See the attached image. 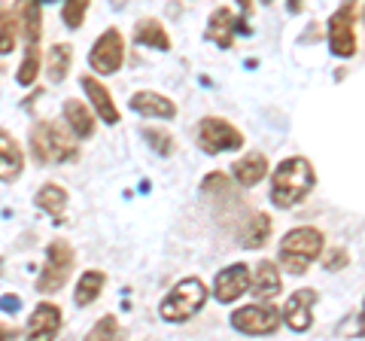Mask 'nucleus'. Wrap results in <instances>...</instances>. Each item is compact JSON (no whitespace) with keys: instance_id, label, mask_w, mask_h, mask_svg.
I'll return each mask as SVG.
<instances>
[{"instance_id":"f257e3e1","label":"nucleus","mask_w":365,"mask_h":341,"mask_svg":"<svg viewBox=\"0 0 365 341\" xmlns=\"http://www.w3.org/2000/svg\"><path fill=\"white\" fill-rule=\"evenodd\" d=\"M314 186H317L314 165L304 156H289L271 174V201H274V208L289 210L311 195Z\"/></svg>"},{"instance_id":"f03ea898","label":"nucleus","mask_w":365,"mask_h":341,"mask_svg":"<svg viewBox=\"0 0 365 341\" xmlns=\"http://www.w3.org/2000/svg\"><path fill=\"white\" fill-rule=\"evenodd\" d=\"M326 247V238L314 225H299L280 238V268L289 275H304Z\"/></svg>"},{"instance_id":"7ed1b4c3","label":"nucleus","mask_w":365,"mask_h":341,"mask_svg":"<svg viewBox=\"0 0 365 341\" xmlns=\"http://www.w3.org/2000/svg\"><path fill=\"white\" fill-rule=\"evenodd\" d=\"M31 150H34V158L43 165H64L79 156V143L64 125L46 119L31 128Z\"/></svg>"},{"instance_id":"20e7f679","label":"nucleus","mask_w":365,"mask_h":341,"mask_svg":"<svg viewBox=\"0 0 365 341\" xmlns=\"http://www.w3.org/2000/svg\"><path fill=\"white\" fill-rule=\"evenodd\" d=\"M204 305H207V287H204V280L182 278L162 299L158 314H162V320H168V323H186L204 308Z\"/></svg>"},{"instance_id":"39448f33","label":"nucleus","mask_w":365,"mask_h":341,"mask_svg":"<svg viewBox=\"0 0 365 341\" xmlns=\"http://www.w3.org/2000/svg\"><path fill=\"white\" fill-rule=\"evenodd\" d=\"M73 247L71 241H64V238H52L49 247H46V263H43V271H40V278H37V290L43 295H52V292H58L67 278H71V271H73Z\"/></svg>"},{"instance_id":"423d86ee","label":"nucleus","mask_w":365,"mask_h":341,"mask_svg":"<svg viewBox=\"0 0 365 341\" xmlns=\"http://www.w3.org/2000/svg\"><path fill=\"white\" fill-rule=\"evenodd\" d=\"M356 6L353 4H341L332 16H329L326 25V37H329V49H332L338 58H353L356 55Z\"/></svg>"},{"instance_id":"0eeeda50","label":"nucleus","mask_w":365,"mask_h":341,"mask_svg":"<svg viewBox=\"0 0 365 341\" xmlns=\"http://www.w3.org/2000/svg\"><path fill=\"white\" fill-rule=\"evenodd\" d=\"M198 143L204 153L220 156L225 150H241L244 146V134L235 128L232 122H225L220 116H207L198 122Z\"/></svg>"},{"instance_id":"6e6552de","label":"nucleus","mask_w":365,"mask_h":341,"mask_svg":"<svg viewBox=\"0 0 365 341\" xmlns=\"http://www.w3.org/2000/svg\"><path fill=\"white\" fill-rule=\"evenodd\" d=\"M125 61V40L116 28H107L101 37L91 43V52H88V64L91 71L101 73V76H110L116 73Z\"/></svg>"},{"instance_id":"1a4fd4ad","label":"nucleus","mask_w":365,"mask_h":341,"mask_svg":"<svg viewBox=\"0 0 365 341\" xmlns=\"http://www.w3.org/2000/svg\"><path fill=\"white\" fill-rule=\"evenodd\" d=\"M280 311L271 305H244L232 314V326L244 335H271L280 326Z\"/></svg>"},{"instance_id":"9d476101","label":"nucleus","mask_w":365,"mask_h":341,"mask_svg":"<svg viewBox=\"0 0 365 341\" xmlns=\"http://www.w3.org/2000/svg\"><path fill=\"white\" fill-rule=\"evenodd\" d=\"M250 283H253V271H250L244 263L225 265L220 275H216V280H213V295H216V302L232 305V302H237L250 290Z\"/></svg>"},{"instance_id":"9b49d317","label":"nucleus","mask_w":365,"mask_h":341,"mask_svg":"<svg viewBox=\"0 0 365 341\" xmlns=\"http://www.w3.org/2000/svg\"><path fill=\"white\" fill-rule=\"evenodd\" d=\"M61 308L52 302H40L31 311V320L25 329V341H55V335L61 332Z\"/></svg>"},{"instance_id":"f8f14e48","label":"nucleus","mask_w":365,"mask_h":341,"mask_svg":"<svg viewBox=\"0 0 365 341\" xmlns=\"http://www.w3.org/2000/svg\"><path fill=\"white\" fill-rule=\"evenodd\" d=\"M314 305H317V290H295L287 305H283V323L292 332H307L314 326Z\"/></svg>"},{"instance_id":"ddd939ff","label":"nucleus","mask_w":365,"mask_h":341,"mask_svg":"<svg viewBox=\"0 0 365 341\" xmlns=\"http://www.w3.org/2000/svg\"><path fill=\"white\" fill-rule=\"evenodd\" d=\"M235 28L247 34V21L244 19H237V13L232 6H216L213 13H210V21H207V40L216 43L220 49H232V43H235Z\"/></svg>"},{"instance_id":"4468645a","label":"nucleus","mask_w":365,"mask_h":341,"mask_svg":"<svg viewBox=\"0 0 365 341\" xmlns=\"http://www.w3.org/2000/svg\"><path fill=\"white\" fill-rule=\"evenodd\" d=\"M79 86H83L86 98L91 101V110H95L101 119H104L107 125H119V107H116V101H113L110 88H107L104 83H101L98 76L83 73V79H79Z\"/></svg>"},{"instance_id":"2eb2a0df","label":"nucleus","mask_w":365,"mask_h":341,"mask_svg":"<svg viewBox=\"0 0 365 341\" xmlns=\"http://www.w3.org/2000/svg\"><path fill=\"white\" fill-rule=\"evenodd\" d=\"M131 110L140 113V116H150V119H174L177 116V104L170 101L168 95H158V92H134L131 95Z\"/></svg>"},{"instance_id":"dca6fc26","label":"nucleus","mask_w":365,"mask_h":341,"mask_svg":"<svg viewBox=\"0 0 365 341\" xmlns=\"http://www.w3.org/2000/svg\"><path fill=\"white\" fill-rule=\"evenodd\" d=\"M21 168H25V153H21L19 141L9 131L0 128V183L19 180Z\"/></svg>"},{"instance_id":"f3484780","label":"nucleus","mask_w":365,"mask_h":341,"mask_svg":"<svg viewBox=\"0 0 365 341\" xmlns=\"http://www.w3.org/2000/svg\"><path fill=\"white\" fill-rule=\"evenodd\" d=\"M265 177H268V158L262 153H250V156L237 158V162L232 165V180L244 189L259 186Z\"/></svg>"},{"instance_id":"a211bd4d","label":"nucleus","mask_w":365,"mask_h":341,"mask_svg":"<svg viewBox=\"0 0 365 341\" xmlns=\"http://www.w3.org/2000/svg\"><path fill=\"white\" fill-rule=\"evenodd\" d=\"M256 299H277L283 290V278H280V265H274L271 259H262L253 271V283H250Z\"/></svg>"},{"instance_id":"6ab92c4d","label":"nucleus","mask_w":365,"mask_h":341,"mask_svg":"<svg viewBox=\"0 0 365 341\" xmlns=\"http://www.w3.org/2000/svg\"><path fill=\"white\" fill-rule=\"evenodd\" d=\"M64 125L73 138H91L95 134V113L86 107V101H76V98H67L64 101Z\"/></svg>"},{"instance_id":"aec40b11","label":"nucleus","mask_w":365,"mask_h":341,"mask_svg":"<svg viewBox=\"0 0 365 341\" xmlns=\"http://www.w3.org/2000/svg\"><path fill=\"white\" fill-rule=\"evenodd\" d=\"M34 204L43 210V213H49V217L55 223H64L67 220V189L58 186V183H46L37 189V195H34Z\"/></svg>"},{"instance_id":"412c9836","label":"nucleus","mask_w":365,"mask_h":341,"mask_svg":"<svg viewBox=\"0 0 365 341\" xmlns=\"http://www.w3.org/2000/svg\"><path fill=\"white\" fill-rule=\"evenodd\" d=\"M134 43L137 46H150V49H158V52H168L170 49V37L165 25L158 19H140L134 28Z\"/></svg>"},{"instance_id":"4be33fe9","label":"nucleus","mask_w":365,"mask_h":341,"mask_svg":"<svg viewBox=\"0 0 365 341\" xmlns=\"http://www.w3.org/2000/svg\"><path fill=\"white\" fill-rule=\"evenodd\" d=\"M19 21H21V37H25V49H40L43 37V9L37 4H21L19 6Z\"/></svg>"},{"instance_id":"5701e85b","label":"nucleus","mask_w":365,"mask_h":341,"mask_svg":"<svg viewBox=\"0 0 365 341\" xmlns=\"http://www.w3.org/2000/svg\"><path fill=\"white\" fill-rule=\"evenodd\" d=\"M71 64H73L71 43H55V46L46 52V73H49L52 83H61V79L71 73Z\"/></svg>"},{"instance_id":"b1692460","label":"nucleus","mask_w":365,"mask_h":341,"mask_svg":"<svg viewBox=\"0 0 365 341\" xmlns=\"http://www.w3.org/2000/svg\"><path fill=\"white\" fill-rule=\"evenodd\" d=\"M104 283H107V275L101 268H91V271H86L83 278H79V283H76V292H73V302L83 308V305H91L101 295V290H104Z\"/></svg>"},{"instance_id":"393cba45","label":"nucleus","mask_w":365,"mask_h":341,"mask_svg":"<svg viewBox=\"0 0 365 341\" xmlns=\"http://www.w3.org/2000/svg\"><path fill=\"white\" fill-rule=\"evenodd\" d=\"M268 238H271V217L268 213H256V217L244 225L241 244L250 247V250H256V247H265Z\"/></svg>"},{"instance_id":"a878e982","label":"nucleus","mask_w":365,"mask_h":341,"mask_svg":"<svg viewBox=\"0 0 365 341\" xmlns=\"http://www.w3.org/2000/svg\"><path fill=\"white\" fill-rule=\"evenodd\" d=\"M19 28L21 21L13 13V6H4L0 4V55H9L16 49V40H19Z\"/></svg>"},{"instance_id":"bb28decb","label":"nucleus","mask_w":365,"mask_h":341,"mask_svg":"<svg viewBox=\"0 0 365 341\" xmlns=\"http://www.w3.org/2000/svg\"><path fill=\"white\" fill-rule=\"evenodd\" d=\"M37 73H40V49H25V58H21L16 71L19 86H34L37 83Z\"/></svg>"},{"instance_id":"cd10ccee","label":"nucleus","mask_w":365,"mask_h":341,"mask_svg":"<svg viewBox=\"0 0 365 341\" xmlns=\"http://www.w3.org/2000/svg\"><path fill=\"white\" fill-rule=\"evenodd\" d=\"M143 141L150 143V150H155L158 156H170L177 150L174 138H170L165 128H153V125H146V128H143Z\"/></svg>"},{"instance_id":"c85d7f7f","label":"nucleus","mask_w":365,"mask_h":341,"mask_svg":"<svg viewBox=\"0 0 365 341\" xmlns=\"http://www.w3.org/2000/svg\"><path fill=\"white\" fill-rule=\"evenodd\" d=\"M116 338H119V320L113 314H104L86 335V341H116Z\"/></svg>"},{"instance_id":"c756f323","label":"nucleus","mask_w":365,"mask_h":341,"mask_svg":"<svg viewBox=\"0 0 365 341\" xmlns=\"http://www.w3.org/2000/svg\"><path fill=\"white\" fill-rule=\"evenodd\" d=\"M86 13H88V4H86V0H71V4H64V6H61L64 25H67V28H73V31L86 21Z\"/></svg>"},{"instance_id":"7c9ffc66","label":"nucleus","mask_w":365,"mask_h":341,"mask_svg":"<svg viewBox=\"0 0 365 341\" xmlns=\"http://www.w3.org/2000/svg\"><path fill=\"white\" fill-rule=\"evenodd\" d=\"M201 189L207 192V195H225L228 189V177L222 174V170H213V174H207L201 180Z\"/></svg>"},{"instance_id":"2f4dec72","label":"nucleus","mask_w":365,"mask_h":341,"mask_svg":"<svg viewBox=\"0 0 365 341\" xmlns=\"http://www.w3.org/2000/svg\"><path fill=\"white\" fill-rule=\"evenodd\" d=\"M347 259H350V256H347V250H335L332 256H326V263H323V265H326V271H338V268H344V265H347Z\"/></svg>"},{"instance_id":"473e14b6","label":"nucleus","mask_w":365,"mask_h":341,"mask_svg":"<svg viewBox=\"0 0 365 341\" xmlns=\"http://www.w3.org/2000/svg\"><path fill=\"white\" fill-rule=\"evenodd\" d=\"M19 308H21V299H19V295H6V299H0V311L16 314Z\"/></svg>"},{"instance_id":"72a5a7b5","label":"nucleus","mask_w":365,"mask_h":341,"mask_svg":"<svg viewBox=\"0 0 365 341\" xmlns=\"http://www.w3.org/2000/svg\"><path fill=\"white\" fill-rule=\"evenodd\" d=\"M19 338V329L9 326V323H0V341H16Z\"/></svg>"},{"instance_id":"f704fd0d","label":"nucleus","mask_w":365,"mask_h":341,"mask_svg":"<svg viewBox=\"0 0 365 341\" xmlns=\"http://www.w3.org/2000/svg\"><path fill=\"white\" fill-rule=\"evenodd\" d=\"M359 332L365 335V305H362V317H359Z\"/></svg>"},{"instance_id":"c9c22d12","label":"nucleus","mask_w":365,"mask_h":341,"mask_svg":"<svg viewBox=\"0 0 365 341\" xmlns=\"http://www.w3.org/2000/svg\"><path fill=\"white\" fill-rule=\"evenodd\" d=\"M0 275H4V259H0Z\"/></svg>"},{"instance_id":"e433bc0d","label":"nucleus","mask_w":365,"mask_h":341,"mask_svg":"<svg viewBox=\"0 0 365 341\" xmlns=\"http://www.w3.org/2000/svg\"><path fill=\"white\" fill-rule=\"evenodd\" d=\"M362 19H365V13H362Z\"/></svg>"}]
</instances>
